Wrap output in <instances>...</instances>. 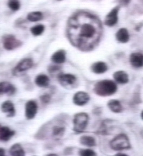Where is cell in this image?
<instances>
[{"mask_svg":"<svg viewBox=\"0 0 143 156\" xmlns=\"http://www.w3.org/2000/svg\"><path fill=\"white\" fill-rule=\"evenodd\" d=\"M101 22L94 15L79 12L68 20L67 34L70 43L83 51H92L102 35Z\"/></svg>","mask_w":143,"mask_h":156,"instance_id":"cell-1","label":"cell"},{"mask_svg":"<svg viewBox=\"0 0 143 156\" xmlns=\"http://www.w3.org/2000/svg\"><path fill=\"white\" fill-rule=\"evenodd\" d=\"M58 1H61V0H58Z\"/></svg>","mask_w":143,"mask_h":156,"instance_id":"cell-32","label":"cell"},{"mask_svg":"<svg viewBox=\"0 0 143 156\" xmlns=\"http://www.w3.org/2000/svg\"><path fill=\"white\" fill-rule=\"evenodd\" d=\"M15 134V132L10 129L8 127H1V129H0L1 141H8Z\"/></svg>","mask_w":143,"mask_h":156,"instance_id":"cell-13","label":"cell"},{"mask_svg":"<svg viewBox=\"0 0 143 156\" xmlns=\"http://www.w3.org/2000/svg\"><path fill=\"white\" fill-rule=\"evenodd\" d=\"M5 150H4V149H2V148H1V156H4L5 155Z\"/></svg>","mask_w":143,"mask_h":156,"instance_id":"cell-30","label":"cell"},{"mask_svg":"<svg viewBox=\"0 0 143 156\" xmlns=\"http://www.w3.org/2000/svg\"><path fill=\"white\" fill-rule=\"evenodd\" d=\"M79 154L81 156H95L97 155L95 151L91 149H81L79 151Z\"/></svg>","mask_w":143,"mask_h":156,"instance_id":"cell-26","label":"cell"},{"mask_svg":"<svg viewBox=\"0 0 143 156\" xmlns=\"http://www.w3.org/2000/svg\"><path fill=\"white\" fill-rule=\"evenodd\" d=\"M49 78L45 74H39L35 79V83L40 87H46L49 84Z\"/></svg>","mask_w":143,"mask_h":156,"instance_id":"cell-18","label":"cell"},{"mask_svg":"<svg viewBox=\"0 0 143 156\" xmlns=\"http://www.w3.org/2000/svg\"><path fill=\"white\" fill-rule=\"evenodd\" d=\"M16 92V88L13 85L12 83L7 82L3 81L0 83V92L1 95L5 94L8 95H12Z\"/></svg>","mask_w":143,"mask_h":156,"instance_id":"cell-11","label":"cell"},{"mask_svg":"<svg viewBox=\"0 0 143 156\" xmlns=\"http://www.w3.org/2000/svg\"><path fill=\"white\" fill-rule=\"evenodd\" d=\"M113 78L116 82L120 84H125L129 81V76L124 71H119L115 72Z\"/></svg>","mask_w":143,"mask_h":156,"instance_id":"cell-17","label":"cell"},{"mask_svg":"<svg viewBox=\"0 0 143 156\" xmlns=\"http://www.w3.org/2000/svg\"><path fill=\"white\" fill-rule=\"evenodd\" d=\"M90 100V96L88 93L83 91L76 93L73 97V102L78 106H83L86 104Z\"/></svg>","mask_w":143,"mask_h":156,"instance_id":"cell-9","label":"cell"},{"mask_svg":"<svg viewBox=\"0 0 143 156\" xmlns=\"http://www.w3.org/2000/svg\"><path fill=\"white\" fill-rule=\"evenodd\" d=\"M107 66L106 64L102 61H99L93 63L91 66V69L93 73L95 74H102L106 72L107 70Z\"/></svg>","mask_w":143,"mask_h":156,"instance_id":"cell-15","label":"cell"},{"mask_svg":"<svg viewBox=\"0 0 143 156\" xmlns=\"http://www.w3.org/2000/svg\"><path fill=\"white\" fill-rule=\"evenodd\" d=\"M116 40L121 43H126L129 41V34L127 29L121 28L116 34Z\"/></svg>","mask_w":143,"mask_h":156,"instance_id":"cell-19","label":"cell"},{"mask_svg":"<svg viewBox=\"0 0 143 156\" xmlns=\"http://www.w3.org/2000/svg\"><path fill=\"white\" fill-rule=\"evenodd\" d=\"M1 110L3 113H7L8 117H13L15 115L14 105L10 101H5L1 106Z\"/></svg>","mask_w":143,"mask_h":156,"instance_id":"cell-12","label":"cell"},{"mask_svg":"<svg viewBox=\"0 0 143 156\" xmlns=\"http://www.w3.org/2000/svg\"><path fill=\"white\" fill-rule=\"evenodd\" d=\"M45 27L42 24H38L37 26H35L34 27H32L30 31L32 34L34 36H39L42 34L44 32Z\"/></svg>","mask_w":143,"mask_h":156,"instance_id":"cell-24","label":"cell"},{"mask_svg":"<svg viewBox=\"0 0 143 156\" xmlns=\"http://www.w3.org/2000/svg\"><path fill=\"white\" fill-rule=\"evenodd\" d=\"M116 83L110 80H104L97 82L93 88L95 93L101 97L112 95L116 93Z\"/></svg>","mask_w":143,"mask_h":156,"instance_id":"cell-2","label":"cell"},{"mask_svg":"<svg viewBox=\"0 0 143 156\" xmlns=\"http://www.w3.org/2000/svg\"><path fill=\"white\" fill-rule=\"evenodd\" d=\"M107 106L109 109L114 113H120L123 110L121 104L118 100L114 99L109 100L107 103Z\"/></svg>","mask_w":143,"mask_h":156,"instance_id":"cell-22","label":"cell"},{"mask_svg":"<svg viewBox=\"0 0 143 156\" xmlns=\"http://www.w3.org/2000/svg\"><path fill=\"white\" fill-rule=\"evenodd\" d=\"M43 15L42 12H30L27 15V19L32 22H37L39 21L42 19Z\"/></svg>","mask_w":143,"mask_h":156,"instance_id":"cell-23","label":"cell"},{"mask_svg":"<svg viewBox=\"0 0 143 156\" xmlns=\"http://www.w3.org/2000/svg\"><path fill=\"white\" fill-rule=\"evenodd\" d=\"M3 47L8 51H12L22 45V42L13 35H5L2 37Z\"/></svg>","mask_w":143,"mask_h":156,"instance_id":"cell-5","label":"cell"},{"mask_svg":"<svg viewBox=\"0 0 143 156\" xmlns=\"http://www.w3.org/2000/svg\"><path fill=\"white\" fill-rule=\"evenodd\" d=\"M58 79L61 85L67 87L73 85L77 80V78L72 74L60 73L58 76Z\"/></svg>","mask_w":143,"mask_h":156,"instance_id":"cell-8","label":"cell"},{"mask_svg":"<svg viewBox=\"0 0 143 156\" xmlns=\"http://www.w3.org/2000/svg\"><path fill=\"white\" fill-rule=\"evenodd\" d=\"M141 118L143 119V112H141Z\"/></svg>","mask_w":143,"mask_h":156,"instance_id":"cell-31","label":"cell"},{"mask_svg":"<svg viewBox=\"0 0 143 156\" xmlns=\"http://www.w3.org/2000/svg\"><path fill=\"white\" fill-rule=\"evenodd\" d=\"M130 62L132 65L136 68L143 67V54L139 53L132 54L130 56Z\"/></svg>","mask_w":143,"mask_h":156,"instance_id":"cell-14","label":"cell"},{"mask_svg":"<svg viewBox=\"0 0 143 156\" xmlns=\"http://www.w3.org/2000/svg\"><path fill=\"white\" fill-rule=\"evenodd\" d=\"M89 117L86 113L81 112L75 114L73 119V130L77 133L84 132L88 126Z\"/></svg>","mask_w":143,"mask_h":156,"instance_id":"cell-3","label":"cell"},{"mask_svg":"<svg viewBox=\"0 0 143 156\" xmlns=\"http://www.w3.org/2000/svg\"><path fill=\"white\" fill-rule=\"evenodd\" d=\"M60 68V67H59V66L53 65V66H49L48 70L49 73L52 74V73H55L56 71L59 70Z\"/></svg>","mask_w":143,"mask_h":156,"instance_id":"cell-29","label":"cell"},{"mask_svg":"<svg viewBox=\"0 0 143 156\" xmlns=\"http://www.w3.org/2000/svg\"><path fill=\"white\" fill-rule=\"evenodd\" d=\"M110 146L114 151H122L129 149L130 144L129 138L125 134H120L110 141Z\"/></svg>","mask_w":143,"mask_h":156,"instance_id":"cell-4","label":"cell"},{"mask_svg":"<svg viewBox=\"0 0 143 156\" xmlns=\"http://www.w3.org/2000/svg\"><path fill=\"white\" fill-rule=\"evenodd\" d=\"M65 131V129L63 127L55 126L53 129V134L54 136H59L60 135H63V132Z\"/></svg>","mask_w":143,"mask_h":156,"instance_id":"cell-27","label":"cell"},{"mask_svg":"<svg viewBox=\"0 0 143 156\" xmlns=\"http://www.w3.org/2000/svg\"><path fill=\"white\" fill-rule=\"evenodd\" d=\"M38 105L34 100H29L25 106V115L28 120L33 119L37 115Z\"/></svg>","mask_w":143,"mask_h":156,"instance_id":"cell-7","label":"cell"},{"mask_svg":"<svg viewBox=\"0 0 143 156\" xmlns=\"http://www.w3.org/2000/svg\"><path fill=\"white\" fill-rule=\"evenodd\" d=\"M33 65V61L32 58H25L22 59L17 63V65L13 69V74H16L17 73H22L27 71L32 67Z\"/></svg>","mask_w":143,"mask_h":156,"instance_id":"cell-6","label":"cell"},{"mask_svg":"<svg viewBox=\"0 0 143 156\" xmlns=\"http://www.w3.org/2000/svg\"><path fill=\"white\" fill-rule=\"evenodd\" d=\"M9 154L13 156H23L25 155L24 150L21 145L18 143L14 144L10 147Z\"/></svg>","mask_w":143,"mask_h":156,"instance_id":"cell-20","label":"cell"},{"mask_svg":"<svg viewBox=\"0 0 143 156\" xmlns=\"http://www.w3.org/2000/svg\"><path fill=\"white\" fill-rule=\"evenodd\" d=\"M119 8L118 7L114 8L107 15L105 23L107 26L111 27L114 26L118 21V14Z\"/></svg>","mask_w":143,"mask_h":156,"instance_id":"cell-10","label":"cell"},{"mask_svg":"<svg viewBox=\"0 0 143 156\" xmlns=\"http://www.w3.org/2000/svg\"><path fill=\"white\" fill-rule=\"evenodd\" d=\"M52 61L56 64H61L65 62L66 52L64 50H59L53 54L51 58Z\"/></svg>","mask_w":143,"mask_h":156,"instance_id":"cell-16","label":"cell"},{"mask_svg":"<svg viewBox=\"0 0 143 156\" xmlns=\"http://www.w3.org/2000/svg\"><path fill=\"white\" fill-rule=\"evenodd\" d=\"M80 144L88 147H93L96 145V141L92 136H83L80 138Z\"/></svg>","mask_w":143,"mask_h":156,"instance_id":"cell-21","label":"cell"},{"mask_svg":"<svg viewBox=\"0 0 143 156\" xmlns=\"http://www.w3.org/2000/svg\"><path fill=\"white\" fill-rule=\"evenodd\" d=\"M8 6L13 10L16 11L19 9L20 4L17 0H10L8 2Z\"/></svg>","mask_w":143,"mask_h":156,"instance_id":"cell-25","label":"cell"},{"mask_svg":"<svg viewBox=\"0 0 143 156\" xmlns=\"http://www.w3.org/2000/svg\"><path fill=\"white\" fill-rule=\"evenodd\" d=\"M40 100L44 104H48L51 100V96L48 94H45L42 95L40 97Z\"/></svg>","mask_w":143,"mask_h":156,"instance_id":"cell-28","label":"cell"}]
</instances>
